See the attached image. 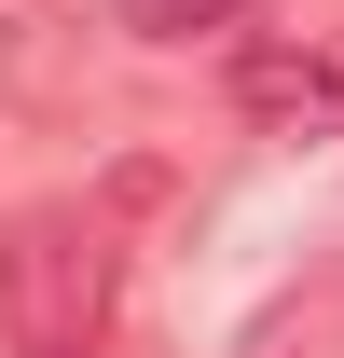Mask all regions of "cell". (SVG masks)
Returning a JSON list of instances; mask_svg holds the SVG:
<instances>
[{"label": "cell", "mask_w": 344, "mask_h": 358, "mask_svg": "<svg viewBox=\"0 0 344 358\" xmlns=\"http://www.w3.org/2000/svg\"><path fill=\"white\" fill-rule=\"evenodd\" d=\"M110 289H124V248L96 207H14L0 221V345L14 358H96L110 345Z\"/></svg>", "instance_id": "cell-1"}, {"label": "cell", "mask_w": 344, "mask_h": 358, "mask_svg": "<svg viewBox=\"0 0 344 358\" xmlns=\"http://www.w3.org/2000/svg\"><path fill=\"white\" fill-rule=\"evenodd\" d=\"M234 110H248L261 138H344V55L248 42V55H234Z\"/></svg>", "instance_id": "cell-2"}, {"label": "cell", "mask_w": 344, "mask_h": 358, "mask_svg": "<svg viewBox=\"0 0 344 358\" xmlns=\"http://www.w3.org/2000/svg\"><path fill=\"white\" fill-rule=\"evenodd\" d=\"M248 358H344V275H317V289H289V303L248 331Z\"/></svg>", "instance_id": "cell-3"}, {"label": "cell", "mask_w": 344, "mask_h": 358, "mask_svg": "<svg viewBox=\"0 0 344 358\" xmlns=\"http://www.w3.org/2000/svg\"><path fill=\"white\" fill-rule=\"evenodd\" d=\"M110 14H124L138 42H220V28H234L248 0H110Z\"/></svg>", "instance_id": "cell-4"}]
</instances>
